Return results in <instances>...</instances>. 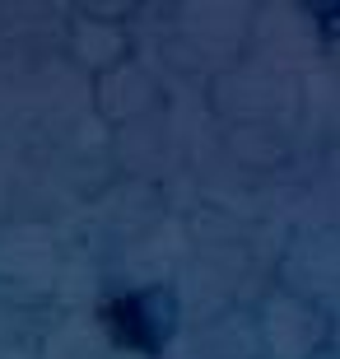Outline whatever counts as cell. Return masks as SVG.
Here are the masks:
<instances>
[{
  "label": "cell",
  "instance_id": "cell-1",
  "mask_svg": "<svg viewBox=\"0 0 340 359\" xmlns=\"http://www.w3.org/2000/svg\"><path fill=\"white\" fill-rule=\"evenodd\" d=\"M117 336L126 346H140V350H158L168 341V294H121L117 299Z\"/></svg>",
  "mask_w": 340,
  "mask_h": 359
}]
</instances>
